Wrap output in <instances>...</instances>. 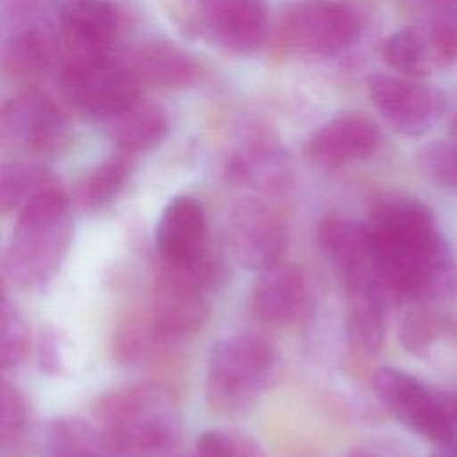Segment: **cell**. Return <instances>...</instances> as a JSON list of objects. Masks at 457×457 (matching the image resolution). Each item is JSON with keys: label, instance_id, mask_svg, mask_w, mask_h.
I'll list each match as a JSON object with an SVG mask.
<instances>
[{"label": "cell", "instance_id": "1", "mask_svg": "<svg viewBox=\"0 0 457 457\" xmlns=\"http://www.w3.org/2000/svg\"><path fill=\"white\" fill-rule=\"evenodd\" d=\"M366 227L389 300L457 296V262L427 204L411 196L386 198L375 205Z\"/></svg>", "mask_w": 457, "mask_h": 457}, {"label": "cell", "instance_id": "2", "mask_svg": "<svg viewBox=\"0 0 457 457\" xmlns=\"http://www.w3.org/2000/svg\"><path fill=\"white\" fill-rule=\"evenodd\" d=\"M93 416L114 457H170L177 445L180 416L170 389L132 384L102 395Z\"/></svg>", "mask_w": 457, "mask_h": 457}, {"label": "cell", "instance_id": "3", "mask_svg": "<svg viewBox=\"0 0 457 457\" xmlns=\"http://www.w3.org/2000/svg\"><path fill=\"white\" fill-rule=\"evenodd\" d=\"M70 241V200L52 184L18 212L4 257L5 273L18 286H41L61 268Z\"/></svg>", "mask_w": 457, "mask_h": 457}, {"label": "cell", "instance_id": "4", "mask_svg": "<svg viewBox=\"0 0 457 457\" xmlns=\"http://www.w3.org/2000/svg\"><path fill=\"white\" fill-rule=\"evenodd\" d=\"M280 373V355L259 334H234L212 345L205 371V396L225 416L250 409Z\"/></svg>", "mask_w": 457, "mask_h": 457}, {"label": "cell", "instance_id": "5", "mask_svg": "<svg viewBox=\"0 0 457 457\" xmlns=\"http://www.w3.org/2000/svg\"><path fill=\"white\" fill-rule=\"evenodd\" d=\"M362 27L361 12L345 0H291L278 12L275 36L291 54L332 57L352 48Z\"/></svg>", "mask_w": 457, "mask_h": 457}, {"label": "cell", "instance_id": "6", "mask_svg": "<svg viewBox=\"0 0 457 457\" xmlns=\"http://www.w3.org/2000/svg\"><path fill=\"white\" fill-rule=\"evenodd\" d=\"M61 91L82 116L107 123L139 102V84L109 54L73 55L61 70Z\"/></svg>", "mask_w": 457, "mask_h": 457}, {"label": "cell", "instance_id": "7", "mask_svg": "<svg viewBox=\"0 0 457 457\" xmlns=\"http://www.w3.org/2000/svg\"><path fill=\"white\" fill-rule=\"evenodd\" d=\"M371 386L384 409L409 430L439 446L457 445L455 400L393 366L378 368Z\"/></svg>", "mask_w": 457, "mask_h": 457}, {"label": "cell", "instance_id": "8", "mask_svg": "<svg viewBox=\"0 0 457 457\" xmlns=\"http://www.w3.org/2000/svg\"><path fill=\"white\" fill-rule=\"evenodd\" d=\"M154 241L162 264L193 270L212 286L221 278L220 259L209 246L205 211L195 196L177 195L166 204Z\"/></svg>", "mask_w": 457, "mask_h": 457}, {"label": "cell", "instance_id": "9", "mask_svg": "<svg viewBox=\"0 0 457 457\" xmlns=\"http://www.w3.org/2000/svg\"><path fill=\"white\" fill-rule=\"evenodd\" d=\"M368 93L384 121L405 137L427 134L446 111V96L420 79L373 73Z\"/></svg>", "mask_w": 457, "mask_h": 457}, {"label": "cell", "instance_id": "10", "mask_svg": "<svg viewBox=\"0 0 457 457\" xmlns=\"http://www.w3.org/2000/svg\"><path fill=\"white\" fill-rule=\"evenodd\" d=\"M384 62L398 75L423 79L457 59V16L441 14L393 32L380 48Z\"/></svg>", "mask_w": 457, "mask_h": 457}, {"label": "cell", "instance_id": "11", "mask_svg": "<svg viewBox=\"0 0 457 457\" xmlns=\"http://www.w3.org/2000/svg\"><path fill=\"white\" fill-rule=\"evenodd\" d=\"M191 23L212 45L252 54L270 34V11L264 0H193Z\"/></svg>", "mask_w": 457, "mask_h": 457}, {"label": "cell", "instance_id": "12", "mask_svg": "<svg viewBox=\"0 0 457 457\" xmlns=\"http://www.w3.org/2000/svg\"><path fill=\"white\" fill-rule=\"evenodd\" d=\"M209 284L193 270L162 264L152 289V321L157 334L180 337L209 318Z\"/></svg>", "mask_w": 457, "mask_h": 457}, {"label": "cell", "instance_id": "13", "mask_svg": "<svg viewBox=\"0 0 457 457\" xmlns=\"http://www.w3.org/2000/svg\"><path fill=\"white\" fill-rule=\"evenodd\" d=\"M2 139L32 157H54L70 143V123L41 93H23L4 105Z\"/></svg>", "mask_w": 457, "mask_h": 457}, {"label": "cell", "instance_id": "14", "mask_svg": "<svg viewBox=\"0 0 457 457\" xmlns=\"http://www.w3.org/2000/svg\"><path fill=\"white\" fill-rule=\"evenodd\" d=\"M227 243L234 261L252 271L280 262L287 245L282 216L261 200L239 202L227 223Z\"/></svg>", "mask_w": 457, "mask_h": 457}, {"label": "cell", "instance_id": "15", "mask_svg": "<svg viewBox=\"0 0 457 457\" xmlns=\"http://www.w3.org/2000/svg\"><path fill=\"white\" fill-rule=\"evenodd\" d=\"M380 145V130L361 112H343L325 121L307 141L309 159L323 170H337L371 157Z\"/></svg>", "mask_w": 457, "mask_h": 457}, {"label": "cell", "instance_id": "16", "mask_svg": "<svg viewBox=\"0 0 457 457\" xmlns=\"http://www.w3.org/2000/svg\"><path fill=\"white\" fill-rule=\"evenodd\" d=\"M250 305L255 318L270 325H286L305 316L311 305L309 286L303 273L293 266L277 262L253 282Z\"/></svg>", "mask_w": 457, "mask_h": 457}, {"label": "cell", "instance_id": "17", "mask_svg": "<svg viewBox=\"0 0 457 457\" xmlns=\"http://www.w3.org/2000/svg\"><path fill=\"white\" fill-rule=\"evenodd\" d=\"M57 23L73 55L109 54L120 30V14L111 0H62Z\"/></svg>", "mask_w": 457, "mask_h": 457}, {"label": "cell", "instance_id": "18", "mask_svg": "<svg viewBox=\"0 0 457 457\" xmlns=\"http://www.w3.org/2000/svg\"><path fill=\"white\" fill-rule=\"evenodd\" d=\"M318 245L336 266L343 282L377 271L366 223L328 214L318 225Z\"/></svg>", "mask_w": 457, "mask_h": 457}, {"label": "cell", "instance_id": "19", "mask_svg": "<svg viewBox=\"0 0 457 457\" xmlns=\"http://www.w3.org/2000/svg\"><path fill=\"white\" fill-rule=\"evenodd\" d=\"M127 66L139 86L159 89L187 87L200 75L196 59L170 41L143 43L136 48Z\"/></svg>", "mask_w": 457, "mask_h": 457}, {"label": "cell", "instance_id": "20", "mask_svg": "<svg viewBox=\"0 0 457 457\" xmlns=\"http://www.w3.org/2000/svg\"><path fill=\"white\" fill-rule=\"evenodd\" d=\"M348 303V337L366 355L380 352L386 336V305L389 300L378 277L345 284Z\"/></svg>", "mask_w": 457, "mask_h": 457}, {"label": "cell", "instance_id": "21", "mask_svg": "<svg viewBox=\"0 0 457 457\" xmlns=\"http://www.w3.org/2000/svg\"><path fill=\"white\" fill-rule=\"evenodd\" d=\"M227 177L236 186L266 195L282 193L291 182L289 166L282 152L268 145L236 152L227 162Z\"/></svg>", "mask_w": 457, "mask_h": 457}, {"label": "cell", "instance_id": "22", "mask_svg": "<svg viewBox=\"0 0 457 457\" xmlns=\"http://www.w3.org/2000/svg\"><path fill=\"white\" fill-rule=\"evenodd\" d=\"M105 125L120 154L130 157L154 150L170 130L166 111L161 105L145 104L141 100Z\"/></svg>", "mask_w": 457, "mask_h": 457}, {"label": "cell", "instance_id": "23", "mask_svg": "<svg viewBox=\"0 0 457 457\" xmlns=\"http://www.w3.org/2000/svg\"><path fill=\"white\" fill-rule=\"evenodd\" d=\"M54 34L41 25H27L12 32L4 45V70L16 79L45 73L55 61Z\"/></svg>", "mask_w": 457, "mask_h": 457}, {"label": "cell", "instance_id": "24", "mask_svg": "<svg viewBox=\"0 0 457 457\" xmlns=\"http://www.w3.org/2000/svg\"><path fill=\"white\" fill-rule=\"evenodd\" d=\"M43 446L48 457H114L96 425L77 418H57L45 427Z\"/></svg>", "mask_w": 457, "mask_h": 457}, {"label": "cell", "instance_id": "25", "mask_svg": "<svg viewBox=\"0 0 457 457\" xmlns=\"http://www.w3.org/2000/svg\"><path fill=\"white\" fill-rule=\"evenodd\" d=\"M50 173L32 162H5L0 171L2 212H20L34 196L52 186Z\"/></svg>", "mask_w": 457, "mask_h": 457}, {"label": "cell", "instance_id": "26", "mask_svg": "<svg viewBox=\"0 0 457 457\" xmlns=\"http://www.w3.org/2000/svg\"><path fill=\"white\" fill-rule=\"evenodd\" d=\"M450 321L437 312L427 309L409 311L398 328V339L402 346L418 357H430L445 339L455 337Z\"/></svg>", "mask_w": 457, "mask_h": 457}, {"label": "cell", "instance_id": "27", "mask_svg": "<svg viewBox=\"0 0 457 457\" xmlns=\"http://www.w3.org/2000/svg\"><path fill=\"white\" fill-rule=\"evenodd\" d=\"M130 173V155L118 154L96 164L84 175L77 187V198L82 207L98 209L107 205L121 191Z\"/></svg>", "mask_w": 457, "mask_h": 457}, {"label": "cell", "instance_id": "28", "mask_svg": "<svg viewBox=\"0 0 457 457\" xmlns=\"http://www.w3.org/2000/svg\"><path fill=\"white\" fill-rule=\"evenodd\" d=\"M452 141L427 145L418 157L420 170L434 186L457 191V120L452 125Z\"/></svg>", "mask_w": 457, "mask_h": 457}, {"label": "cell", "instance_id": "29", "mask_svg": "<svg viewBox=\"0 0 457 457\" xmlns=\"http://www.w3.org/2000/svg\"><path fill=\"white\" fill-rule=\"evenodd\" d=\"M195 457H264L262 448L246 434L212 428L202 432L193 448Z\"/></svg>", "mask_w": 457, "mask_h": 457}, {"label": "cell", "instance_id": "30", "mask_svg": "<svg viewBox=\"0 0 457 457\" xmlns=\"http://www.w3.org/2000/svg\"><path fill=\"white\" fill-rule=\"evenodd\" d=\"M29 350V328L21 312L7 300L0 309V362L4 370L18 366Z\"/></svg>", "mask_w": 457, "mask_h": 457}, {"label": "cell", "instance_id": "31", "mask_svg": "<svg viewBox=\"0 0 457 457\" xmlns=\"http://www.w3.org/2000/svg\"><path fill=\"white\" fill-rule=\"evenodd\" d=\"M2 414H0V439L2 446H11L20 441L27 428V400L23 393L7 382L2 384Z\"/></svg>", "mask_w": 457, "mask_h": 457}, {"label": "cell", "instance_id": "32", "mask_svg": "<svg viewBox=\"0 0 457 457\" xmlns=\"http://www.w3.org/2000/svg\"><path fill=\"white\" fill-rule=\"evenodd\" d=\"M37 362L45 373H57L62 366L59 337L52 330H45L37 346Z\"/></svg>", "mask_w": 457, "mask_h": 457}, {"label": "cell", "instance_id": "33", "mask_svg": "<svg viewBox=\"0 0 457 457\" xmlns=\"http://www.w3.org/2000/svg\"><path fill=\"white\" fill-rule=\"evenodd\" d=\"M434 457H457V445H453V446H441V450Z\"/></svg>", "mask_w": 457, "mask_h": 457}, {"label": "cell", "instance_id": "34", "mask_svg": "<svg viewBox=\"0 0 457 457\" xmlns=\"http://www.w3.org/2000/svg\"><path fill=\"white\" fill-rule=\"evenodd\" d=\"M348 457H377L375 453H370V452H364V450H355L352 452Z\"/></svg>", "mask_w": 457, "mask_h": 457}, {"label": "cell", "instance_id": "35", "mask_svg": "<svg viewBox=\"0 0 457 457\" xmlns=\"http://www.w3.org/2000/svg\"><path fill=\"white\" fill-rule=\"evenodd\" d=\"M455 414H457V398H455Z\"/></svg>", "mask_w": 457, "mask_h": 457}, {"label": "cell", "instance_id": "36", "mask_svg": "<svg viewBox=\"0 0 457 457\" xmlns=\"http://www.w3.org/2000/svg\"><path fill=\"white\" fill-rule=\"evenodd\" d=\"M187 457H195V455H193V453H191V455H187Z\"/></svg>", "mask_w": 457, "mask_h": 457}]
</instances>
